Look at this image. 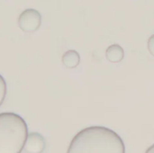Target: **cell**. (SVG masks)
Here are the masks:
<instances>
[{
	"label": "cell",
	"mask_w": 154,
	"mask_h": 153,
	"mask_svg": "<svg viewBox=\"0 0 154 153\" xmlns=\"http://www.w3.org/2000/svg\"><path fill=\"white\" fill-rule=\"evenodd\" d=\"M67 153H125V147L122 138L113 130L90 126L74 136Z\"/></svg>",
	"instance_id": "obj_1"
},
{
	"label": "cell",
	"mask_w": 154,
	"mask_h": 153,
	"mask_svg": "<svg viewBox=\"0 0 154 153\" xmlns=\"http://www.w3.org/2000/svg\"><path fill=\"white\" fill-rule=\"evenodd\" d=\"M28 134L27 124L20 115L0 114V153H21Z\"/></svg>",
	"instance_id": "obj_2"
},
{
	"label": "cell",
	"mask_w": 154,
	"mask_h": 153,
	"mask_svg": "<svg viewBox=\"0 0 154 153\" xmlns=\"http://www.w3.org/2000/svg\"><path fill=\"white\" fill-rule=\"evenodd\" d=\"M42 23L41 14L32 8L23 10L18 17V25L25 32H33Z\"/></svg>",
	"instance_id": "obj_3"
},
{
	"label": "cell",
	"mask_w": 154,
	"mask_h": 153,
	"mask_svg": "<svg viewBox=\"0 0 154 153\" xmlns=\"http://www.w3.org/2000/svg\"><path fill=\"white\" fill-rule=\"evenodd\" d=\"M45 140L38 133H30L25 142L24 150L27 153H42L45 149Z\"/></svg>",
	"instance_id": "obj_4"
},
{
	"label": "cell",
	"mask_w": 154,
	"mask_h": 153,
	"mask_svg": "<svg viewBox=\"0 0 154 153\" xmlns=\"http://www.w3.org/2000/svg\"><path fill=\"white\" fill-rule=\"evenodd\" d=\"M106 59L113 63L120 62L125 57V50L124 49L118 44H112L110 45L106 50Z\"/></svg>",
	"instance_id": "obj_5"
},
{
	"label": "cell",
	"mask_w": 154,
	"mask_h": 153,
	"mask_svg": "<svg viewBox=\"0 0 154 153\" xmlns=\"http://www.w3.org/2000/svg\"><path fill=\"white\" fill-rule=\"evenodd\" d=\"M61 60L65 67L69 69H74L79 66L80 62V56L78 51L74 50H69L62 55Z\"/></svg>",
	"instance_id": "obj_6"
},
{
	"label": "cell",
	"mask_w": 154,
	"mask_h": 153,
	"mask_svg": "<svg viewBox=\"0 0 154 153\" xmlns=\"http://www.w3.org/2000/svg\"><path fill=\"white\" fill-rule=\"evenodd\" d=\"M6 95V83L4 78L0 75V106L3 104Z\"/></svg>",
	"instance_id": "obj_7"
},
{
	"label": "cell",
	"mask_w": 154,
	"mask_h": 153,
	"mask_svg": "<svg viewBox=\"0 0 154 153\" xmlns=\"http://www.w3.org/2000/svg\"><path fill=\"white\" fill-rule=\"evenodd\" d=\"M147 46H148V50H149L150 53L154 56V34H152V35L148 39Z\"/></svg>",
	"instance_id": "obj_8"
},
{
	"label": "cell",
	"mask_w": 154,
	"mask_h": 153,
	"mask_svg": "<svg viewBox=\"0 0 154 153\" xmlns=\"http://www.w3.org/2000/svg\"><path fill=\"white\" fill-rule=\"evenodd\" d=\"M145 153H154V144L153 145H152V146H150V147L147 149V151H146V152Z\"/></svg>",
	"instance_id": "obj_9"
}]
</instances>
